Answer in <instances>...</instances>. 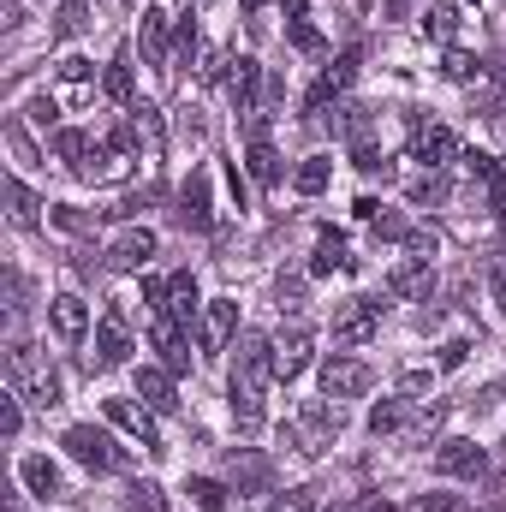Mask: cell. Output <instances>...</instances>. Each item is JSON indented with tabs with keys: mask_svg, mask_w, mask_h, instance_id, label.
Masks as SVG:
<instances>
[{
	"mask_svg": "<svg viewBox=\"0 0 506 512\" xmlns=\"http://www.w3.org/2000/svg\"><path fill=\"white\" fill-rule=\"evenodd\" d=\"M131 137H137V143H149V149L161 155V143H167V126H161V108H149V102H131Z\"/></svg>",
	"mask_w": 506,
	"mask_h": 512,
	"instance_id": "4316f807",
	"label": "cell"
},
{
	"mask_svg": "<svg viewBox=\"0 0 506 512\" xmlns=\"http://www.w3.org/2000/svg\"><path fill=\"white\" fill-rule=\"evenodd\" d=\"M340 399H304L298 411H292V423H286V441L304 453V459H316V453H328L334 447V435H340Z\"/></svg>",
	"mask_w": 506,
	"mask_h": 512,
	"instance_id": "7a4b0ae2",
	"label": "cell"
},
{
	"mask_svg": "<svg viewBox=\"0 0 506 512\" xmlns=\"http://www.w3.org/2000/svg\"><path fill=\"white\" fill-rule=\"evenodd\" d=\"M167 292H173V274H149V280H143V304H149L155 316L167 310Z\"/></svg>",
	"mask_w": 506,
	"mask_h": 512,
	"instance_id": "b9f144b4",
	"label": "cell"
},
{
	"mask_svg": "<svg viewBox=\"0 0 506 512\" xmlns=\"http://www.w3.org/2000/svg\"><path fill=\"white\" fill-rule=\"evenodd\" d=\"M459 6H477V0H459Z\"/></svg>",
	"mask_w": 506,
	"mask_h": 512,
	"instance_id": "be15d7a7",
	"label": "cell"
},
{
	"mask_svg": "<svg viewBox=\"0 0 506 512\" xmlns=\"http://www.w3.org/2000/svg\"><path fill=\"white\" fill-rule=\"evenodd\" d=\"M54 155H60V161H72V167L84 173V167H90V155H96V143H90L84 131H54Z\"/></svg>",
	"mask_w": 506,
	"mask_h": 512,
	"instance_id": "4dcf8cb0",
	"label": "cell"
},
{
	"mask_svg": "<svg viewBox=\"0 0 506 512\" xmlns=\"http://www.w3.org/2000/svg\"><path fill=\"white\" fill-rule=\"evenodd\" d=\"M245 6H256V0H245Z\"/></svg>",
	"mask_w": 506,
	"mask_h": 512,
	"instance_id": "003e7915",
	"label": "cell"
},
{
	"mask_svg": "<svg viewBox=\"0 0 506 512\" xmlns=\"http://www.w3.org/2000/svg\"><path fill=\"white\" fill-rule=\"evenodd\" d=\"M387 292H393V298H411V304H429V298H435V268L417 262V256H405V262H393Z\"/></svg>",
	"mask_w": 506,
	"mask_h": 512,
	"instance_id": "30bf717a",
	"label": "cell"
},
{
	"mask_svg": "<svg viewBox=\"0 0 506 512\" xmlns=\"http://www.w3.org/2000/svg\"><path fill=\"white\" fill-rule=\"evenodd\" d=\"M102 411H108V423H114V429H126L131 441H143L149 453H161V423H155V411H149V405H137V399H108Z\"/></svg>",
	"mask_w": 506,
	"mask_h": 512,
	"instance_id": "8992f818",
	"label": "cell"
},
{
	"mask_svg": "<svg viewBox=\"0 0 506 512\" xmlns=\"http://www.w3.org/2000/svg\"><path fill=\"white\" fill-rule=\"evenodd\" d=\"M137 48H143V60H149V66H167V12H161V6H143Z\"/></svg>",
	"mask_w": 506,
	"mask_h": 512,
	"instance_id": "44dd1931",
	"label": "cell"
},
{
	"mask_svg": "<svg viewBox=\"0 0 506 512\" xmlns=\"http://www.w3.org/2000/svg\"><path fill=\"white\" fill-rule=\"evenodd\" d=\"M233 334H239V304H233V298L203 304V322H197L203 352H227V346H233Z\"/></svg>",
	"mask_w": 506,
	"mask_h": 512,
	"instance_id": "ba28073f",
	"label": "cell"
},
{
	"mask_svg": "<svg viewBox=\"0 0 506 512\" xmlns=\"http://www.w3.org/2000/svg\"><path fill=\"white\" fill-rule=\"evenodd\" d=\"M256 78H262V66H256V60H233V78H227V90H233L239 114H256Z\"/></svg>",
	"mask_w": 506,
	"mask_h": 512,
	"instance_id": "83f0119b",
	"label": "cell"
},
{
	"mask_svg": "<svg viewBox=\"0 0 506 512\" xmlns=\"http://www.w3.org/2000/svg\"><path fill=\"white\" fill-rule=\"evenodd\" d=\"M102 90H108L114 102H131V54H114V60H108V78H102Z\"/></svg>",
	"mask_w": 506,
	"mask_h": 512,
	"instance_id": "836d02e7",
	"label": "cell"
},
{
	"mask_svg": "<svg viewBox=\"0 0 506 512\" xmlns=\"http://www.w3.org/2000/svg\"><path fill=\"white\" fill-rule=\"evenodd\" d=\"M370 364H358V358H328L322 364V399H358V393H370Z\"/></svg>",
	"mask_w": 506,
	"mask_h": 512,
	"instance_id": "52a82bcc",
	"label": "cell"
},
{
	"mask_svg": "<svg viewBox=\"0 0 506 512\" xmlns=\"http://www.w3.org/2000/svg\"><path fill=\"white\" fill-rule=\"evenodd\" d=\"M6 376H12V387H18L30 405H42V411H54V405H60V376L36 364V346H24V340H18V346L6 352Z\"/></svg>",
	"mask_w": 506,
	"mask_h": 512,
	"instance_id": "3957f363",
	"label": "cell"
},
{
	"mask_svg": "<svg viewBox=\"0 0 506 512\" xmlns=\"http://www.w3.org/2000/svg\"><path fill=\"white\" fill-rule=\"evenodd\" d=\"M149 256H155V233H149V227H126V233L108 245V268L131 274V268H143Z\"/></svg>",
	"mask_w": 506,
	"mask_h": 512,
	"instance_id": "9a60e30c",
	"label": "cell"
},
{
	"mask_svg": "<svg viewBox=\"0 0 506 512\" xmlns=\"http://www.w3.org/2000/svg\"><path fill=\"white\" fill-rule=\"evenodd\" d=\"M126 507L131 512H167V501H161L155 483H126Z\"/></svg>",
	"mask_w": 506,
	"mask_h": 512,
	"instance_id": "8d00e7d4",
	"label": "cell"
},
{
	"mask_svg": "<svg viewBox=\"0 0 506 512\" xmlns=\"http://www.w3.org/2000/svg\"><path fill=\"white\" fill-rule=\"evenodd\" d=\"M435 471H441V477H483V447L465 441V435H453V441H441Z\"/></svg>",
	"mask_w": 506,
	"mask_h": 512,
	"instance_id": "5bb4252c",
	"label": "cell"
},
{
	"mask_svg": "<svg viewBox=\"0 0 506 512\" xmlns=\"http://www.w3.org/2000/svg\"><path fill=\"white\" fill-rule=\"evenodd\" d=\"M48 322H54V334H60L66 346H78V340H84V328H90V310H84V298L60 292V298L48 304Z\"/></svg>",
	"mask_w": 506,
	"mask_h": 512,
	"instance_id": "ac0fdd59",
	"label": "cell"
},
{
	"mask_svg": "<svg viewBox=\"0 0 506 512\" xmlns=\"http://www.w3.org/2000/svg\"><path fill=\"white\" fill-rule=\"evenodd\" d=\"M161 316L179 322V328H191V316H203V298H197V280L191 274H173V292H167V310Z\"/></svg>",
	"mask_w": 506,
	"mask_h": 512,
	"instance_id": "7402d4cb",
	"label": "cell"
},
{
	"mask_svg": "<svg viewBox=\"0 0 506 512\" xmlns=\"http://www.w3.org/2000/svg\"><path fill=\"white\" fill-rule=\"evenodd\" d=\"M137 393H143V405L149 411H179V399H173V370H137Z\"/></svg>",
	"mask_w": 506,
	"mask_h": 512,
	"instance_id": "cb8c5ba5",
	"label": "cell"
},
{
	"mask_svg": "<svg viewBox=\"0 0 506 512\" xmlns=\"http://www.w3.org/2000/svg\"><path fill=\"white\" fill-rule=\"evenodd\" d=\"M6 512H30V507H24V501H18V495H6Z\"/></svg>",
	"mask_w": 506,
	"mask_h": 512,
	"instance_id": "94428289",
	"label": "cell"
},
{
	"mask_svg": "<svg viewBox=\"0 0 506 512\" xmlns=\"http://www.w3.org/2000/svg\"><path fill=\"white\" fill-rule=\"evenodd\" d=\"M352 72H358V48H352V54H340V60L316 78V90L304 96V108H310V114H322V108H328V96H340V90L352 84Z\"/></svg>",
	"mask_w": 506,
	"mask_h": 512,
	"instance_id": "e0dca14e",
	"label": "cell"
},
{
	"mask_svg": "<svg viewBox=\"0 0 506 512\" xmlns=\"http://www.w3.org/2000/svg\"><path fill=\"white\" fill-rule=\"evenodd\" d=\"M435 429H441V405H429V411H417V423H411V435H417V441H429Z\"/></svg>",
	"mask_w": 506,
	"mask_h": 512,
	"instance_id": "681fc988",
	"label": "cell"
},
{
	"mask_svg": "<svg viewBox=\"0 0 506 512\" xmlns=\"http://www.w3.org/2000/svg\"><path fill=\"white\" fill-rule=\"evenodd\" d=\"M18 399H24L18 387H6V393H0V435H6V441H18V429H24V411H18Z\"/></svg>",
	"mask_w": 506,
	"mask_h": 512,
	"instance_id": "d590c367",
	"label": "cell"
},
{
	"mask_svg": "<svg viewBox=\"0 0 506 512\" xmlns=\"http://www.w3.org/2000/svg\"><path fill=\"white\" fill-rule=\"evenodd\" d=\"M126 6H137V0H126Z\"/></svg>",
	"mask_w": 506,
	"mask_h": 512,
	"instance_id": "03108f58",
	"label": "cell"
},
{
	"mask_svg": "<svg viewBox=\"0 0 506 512\" xmlns=\"http://www.w3.org/2000/svg\"><path fill=\"white\" fill-rule=\"evenodd\" d=\"M489 298H495V310L506 316V256H489Z\"/></svg>",
	"mask_w": 506,
	"mask_h": 512,
	"instance_id": "f6af8a7d",
	"label": "cell"
},
{
	"mask_svg": "<svg viewBox=\"0 0 506 512\" xmlns=\"http://www.w3.org/2000/svg\"><path fill=\"white\" fill-rule=\"evenodd\" d=\"M54 114H60L54 96H36V102H30V120H36V126H54Z\"/></svg>",
	"mask_w": 506,
	"mask_h": 512,
	"instance_id": "db71d44e",
	"label": "cell"
},
{
	"mask_svg": "<svg viewBox=\"0 0 506 512\" xmlns=\"http://www.w3.org/2000/svg\"><path fill=\"white\" fill-rule=\"evenodd\" d=\"M292 42H298V48H310V54H316V48H322V36H316V30H310V24H304V18H292Z\"/></svg>",
	"mask_w": 506,
	"mask_h": 512,
	"instance_id": "f5cc1de1",
	"label": "cell"
},
{
	"mask_svg": "<svg viewBox=\"0 0 506 512\" xmlns=\"http://www.w3.org/2000/svg\"><path fill=\"white\" fill-rule=\"evenodd\" d=\"M370 429L376 435H399L405 429V399H381L376 411H370Z\"/></svg>",
	"mask_w": 506,
	"mask_h": 512,
	"instance_id": "e575fe53",
	"label": "cell"
},
{
	"mask_svg": "<svg viewBox=\"0 0 506 512\" xmlns=\"http://www.w3.org/2000/svg\"><path fill=\"white\" fill-rule=\"evenodd\" d=\"M310 352H316V334H310V328H286V334L274 340V376H280V382H298V376L310 370Z\"/></svg>",
	"mask_w": 506,
	"mask_h": 512,
	"instance_id": "9c48e42d",
	"label": "cell"
},
{
	"mask_svg": "<svg viewBox=\"0 0 506 512\" xmlns=\"http://www.w3.org/2000/svg\"><path fill=\"white\" fill-rule=\"evenodd\" d=\"M441 72H447L453 84H471V78H483V66H477L465 48H447V66H441Z\"/></svg>",
	"mask_w": 506,
	"mask_h": 512,
	"instance_id": "74e56055",
	"label": "cell"
},
{
	"mask_svg": "<svg viewBox=\"0 0 506 512\" xmlns=\"http://www.w3.org/2000/svg\"><path fill=\"white\" fill-rule=\"evenodd\" d=\"M435 387V370H405L399 376V393H429Z\"/></svg>",
	"mask_w": 506,
	"mask_h": 512,
	"instance_id": "f907efd6",
	"label": "cell"
},
{
	"mask_svg": "<svg viewBox=\"0 0 506 512\" xmlns=\"http://www.w3.org/2000/svg\"><path fill=\"white\" fill-rule=\"evenodd\" d=\"M411 161H423L429 173H441L447 161H459V137L447 126H423L417 137H411Z\"/></svg>",
	"mask_w": 506,
	"mask_h": 512,
	"instance_id": "7c38bea8",
	"label": "cell"
},
{
	"mask_svg": "<svg viewBox=\"0 0 506 512\" xmlns=\"http://www.w3.org/2000/svg\"><path fill=\"white\" fill-rule=\"evenodd\" d=\"M245 167H251V179H256V185H280V155H274V143H251Z\"/></svg>",
	"mask_w": 506,
	"mask_h": 512,
	"instance_id": "1f68e13d",
	"label": "cell"
},
{
	"mask_svg": "<svg viewBox=\"0 0 506 512\" xmlns=\"http://www.w3.org/2000/svg\"><path fill=\"white\" fill-rule=\"evenodd\" d=\"M90 30V6L84 0H66L60 12H54V42H72V36H84Z\"/></svg>",
	"mask_w": 506,
	"mask_h": 512,
	"instance_id": "f546056e",
	"label": "cell"
},
{
	"mask_svg": "<svg viewBox=\"0 0 506 512\" xmlns=\"http://www.w3.org/2000/svg\"><path fill=\"white\" fill-rule=\"evenodd\" d=\"M155 352H161V370H173V376L191 370V346H185L179 322H167V316H155Z\"/></svg>",
	"mask_w": 506,
	"mask_h": 512,
	"instance_id": "d6986e66",
	"label": "cell"
},
{
	"mask_svg": "<svg viewBox=\"0 0 506 512\" xmlns=\"http://www.w3.org/2000/svg\"><path fill=\"white\" fill-rule=\"evenodd\" d=\"M233 483H239V495H256V489L274 483V465H268L262 453H251V447H239V453H233Z\"/></svg>",
	"mask_w": 506,
	"mask_h": 512,
	"instance_id": "603a6c76",
	"label": "cell"
},
{
	"mask_svg": "<svg viewBox=\"0 0 506 512\" xmlns=\"http://www.w3.org/2000/svg\"><path fill=\"white\" fill-rule=\"evenodd\" d=\"M501 78H506V60H501Z\"/></svg>",
	"mask_w": 506,
	"mask_h": 512,
	"instance_id": "e7e4bbea",
	"label": "cell"
},
{
	"mask_svg": "<svg viewBox=\"0 0 506 512\" xmlns=\"http://www.w3.org/2000/svg\"><path fill=\"white\" fill-rule=\"evenodd\" d=\"M370 227H376V239H405V233H411V227H405V215H376Z\"/></svg>",
	"mask_w": 506,
	"mask_h": 512,
	"instance_id": "c3c4849f",
	"label": "cell"
},
{
	"mask_svg": "<svg viewBox=\"0 0 506 512\" xmlns=\"http://www.w3.org/2000/svg\"><path fill=\"white\" fill-rule=\"evenodd\" d=\"M24 298H30L24 274H18V268H6V310H12V316H24Z\"/></svg>",
	"mask_w": 506,
	"mask_h": 512,
	"instance_id": "bcb514c9",
	"label": "cell"
},
{
	"mask_svg": "<svg viewBox=\"0 0 506 512\" xmlns=\"http://www.w3.org/2000/svg\"><path fill=\"white\" fill-rule=\"evenodd\" d=\"M185 495H191V507H203V512L227 507V489H221L215 477H191V483H185Z\"/></svg>",
	"mask_w": 506,
	"mask_h": 512,
	"instance_id": "d6a6232c",
	"label": "cell"
},
{
	"mask_svg": "<svg viewBox=\"0 0 506 512\" xmlns=\"http://www.w3.org/2000/svg\"><path fill=\"white\" fill-rule=\"evenodd\" d=\"M280 310H304V280H280Z\"/></svg>",
	"mask_w": 506,
	"mask_h": 512,
	"instance_id": "816d5d0a",
	"label": "cell"
},
{
	"mask_svg": "<svg viewBox=\"0 0 506 512\" xmlns=\"http://www.w3.org/2000/svg\"><path fill=\"white\" fill-rule=\"evenodd\" d=\"M54 72H60V84H66V108H90V96H96V66H90L84 54H66Z\"/></svg>",
	"mask_w": 506,
	"mask_h": 512,
	"instance_id": "2e32d148",
	"label": "cell"
},
{
	"mask_svg": "<svg viewBox=\"0 0 506 512\" xmlns=\"http://www.w3.org/2000/svg\"><path fill=\"white\" fill-rule=\"evenodd\" d=\"M465 352H471L465 340H447V346H441V370H459V364H465Z\"/></svg>",
	"mask_w": 506,
	"mask_h": 512,
	"instance_id": "11a10c76",
	"label": "cell"
},
{
	"mask_svg": "<svg viewBox=\"0 0 506 512\" xmlns=\"http://www.w3.org/2000/svg\"><path fill=\"white\" fill-rule=\"evenodd\" d=\"M280 6H286V12H292V18H304V0H280Z\"/></svg>",
	"mask_w": 506,
	"mask_h": 512,
	"instance_id": "91938a15",
	"label": "cell"
},
{
	"mask_svg": "<svg viewBox=\"0 0 506 512\" xmlns=\"http://www.w3.org/2000/svg\"><path fill=\"white\" fill-rule=\"evenodd\" d=\"M179 221L191 233H209L215 227V203H209V173H191L185 191H179Z\"/></svg>",
	"mask_w": 506,
	"mask_h": 512,
	"instance_id": "4fadbf2b",
	"label": "cell"
},
{
	"mask_svg": "<svg viewBox=\"0 0 506 512\" xmlns=\"http://www.w3.org/2000/svg\"><path fill=\"white\" fill-rule=\"evenodd\" d=\"M60 447H66L84 471H120V447H114V435L96 429V423H72V429L60 435Z\"/></svg>",
	"mask_w": 506,
	"mask_h": 512,
	"instance_id": "277c9868",
	"label": "cell"
},
{
	"mask_svg": "<svg viewBox=\"0 0 506 512\" xmlns=\"http://www.w3.org/2000/svg\"><path fill=\"white\" fill-rule=\"evenodd\" d=\"M179 48H185V54H197V18H191V12L179 18Z\"/></svg>",
	"mask_w": 506,
	"mask_h": 512,
	"instance_id": "9f6ffc18",
	"label": "cell"
},
{
	"mask_svg": "<svg viewBox=\"0 0 506 512\" xmlns=\"http://www.w3.org/2000/svg\"><path fill=\"white\" fill-rule=\"evenodd\" d=\"M411 6H417V0H387V18H405Z\"/></svg>",
	"mask_w": 506,
	"mask_h": 512,
	"instance_id": "6f0895ef",
	"label": "cell"
},
{
	"mask_svg": "<svg viewBox=\"0 0 506 512\" xmlns=\"http://www.w3.org/2000/svg\"><path fill=\"white\" fill-rule=\"evenodd\" d=\"M376 334H381V304L376 298H346L340 316H334V346L358 352V346H370Z\"/></svg>",
	"mask_w": 506,
	"mask_h": 512,
	"instance_id": "5b68a950",
	"label": "cell"
},
{
	"mask_svg": "<svg viewBox=\"0 0 506 512\" xmlns=\"http://www.w3.org/2000/svg\"><path fill=\"white\" fill-rule=\"evenodd\" d=\"M358 512H393V507H387L381 495H370V501H358Z\"/></svg>",
	"mask_w": 506,
	"mask_h": 512,
	"instance_id": "680465c9",
	"label": "cell"
},
{
	"mask_svg": "<svg viewBox=\"0 0 506 512\" xmlns=\"http://www.w3.org/2000/svg\"><path fill=\"white\" fill-rule=\"evenodd\" d=\"M197 78H203V84H221V78H233V60H227V54H215V48H203Z\"/></svg>",
	"mask_w": 506,
	"mask_h": 512,
	"instance_id": "60d3db41",
	"label": "cell"
},
{
	"mask_svg": "<svg viewBox=\"0 0 506 512\" xmlns=\"http://www.w3.org/2000/svg\"><path fill=\"white\" fill-rule=\"evenodd\" d=\"M328 512H358V507H328Z\"/></svg>",
	"mask_w": 506,
	"mask_h": 512,
	"instance_id": "6125c7cd",
	"label": "cell"
},
{
	"mask_svg": "<svg viewBox=\"0 0 506 512\" xmlns=\"http://www.w3.org/2000/svg\"><path fill=\"white\" fill-rule=\"evenodd\" d=\"M405 251L417 256V262H435V251H441V239H435L429 227H411V233H405Z\"/></svg>",
	"mask_w": 506,
	"mask_h": 512,
	"instance_id": "f35d334b",
	"label": "cell"
},
{
	"mask_svg": "<svg viewBox=\"0 0 506 512\" xmlns=\"http://www.w3.org/2000/svg\"><path fill=\"white\" fill-rule=\"evenodd\" d=\"M48 221L66 227V233H90V215H78V209H48Z\"/></svg>",
	"mask_w": 506,
	"mask_h": 512,
	"instance_id": "7dc6e473",
	"label": "cell"
},
{
	"mask_svg": "<svg viewBox=\"0 0 506 512\" xmlns=\"http://www.w3.org/2000/svg\"><path fill=\"white\" fill-rule=\"evenodd\" d=\"M423 30H429L435 42H447V36H453V6H447V0H441V6H429V12H423Z\"/></svg>",
	"mask_w": 506,
	"mask_h": 512,
	"instance_id": "ab89813d",
	"label": "cell"
},
{
	"mask_svg": "<svg viewBox=\"0 0 506 512\" xmlns=\"http://www.w3.org/2000/svg\"><path fill=\"white\" fill-rule=\"evenodd\" d=\"M268 512H316V489H286Z\"/></svg>",
	"mask_w": 506,
	"mask_h": 512,
	"instance_id": "7bdbcfd3",
	"label": "cell"
},
{
	"mask_svg": "<svg viewBox=\"0 0 506 512\" xmlns=\"http://www.w3.org/2000/svg\"><path fill=\"white\" fill-rule=\"evenodd\" d=\"M131 358V334H126V310L114 304L108 316H102V328H96V364L102 370H120Z\"/></svg>",
	"mask_w": 506,
	"mask_h": 512,
	"instance_id": "8fae6325",
	"label": "cell"
},
{
	"mask_svg": "<svg viewBox=\"0 0 506 512\" xmlns=\"http://www.w3.org/2000/svg\"><path fill=\"white\" fill-rule=\"evenodd\" d=\"M328 179H334V161H322V155L298 161V173H292V185H298L304 197H322V191H328Z\"/></svg>",
	"mask_w": 506,
	"mask_h": 512,
	"instance_id": "f1b7e54d",
	"label": "cell"
},
{
	"mask_svg": "<svg viewBox=\"0 0 506 512\" xmlns=\"http://www.w3.org/2000/svg\"><path fill=\"white\" fill-rule=\"evenodd\" d=\"M352 256H346V239L340 233H322L316 239V256H310V274H346Z\"/></svg>",
	"mask_w": 506,
	"mask_h": 512,
	"instance_id": "d4e9b609",
	"label": "cell"
},
{
	"mask_svg": "<svg viewBox=\"0 0 506 512\" xmlns=\"http://www.w3.org/2000/svg\"><path fill=\"white\" fill-rule=\"evenodd\" d=\"M411 512H465V501H459V495H441V489H435V495H417V501H411Z\"/></svg>",
	"mask_w": 506,
	"mask_h": 512,
	"instance_id": "ee69618b",
	"label": "cell"
},
{
	"mask_svg": "<svg viewBox=\"0 0 506 512\" xmlns=\"http://www.w3.org/2000/svg\"><path fill=\"white\" fill-rule=\"evenodd\" d=\"M18 483H24L36 501H60V471H54V459H42V453L18 459Z\"/></svg>",
	"mask_w": 506,
	"mask_h": 512,
	"instance_id": "ffe728a7",
	"label": "cell"
},
{
	"mask_svg": "<svg viewBox=\"0 0 506 512\" xmlns=\"http://www.w3.org/2000/svg\"><path fill=\"white\" fill-rule=\"evenodd\" d=\"M274 382V340H262V334H245L239 340V358H233V417H239V429L251 435L262 429V393Z\"/></svg>",
	"mask_w": 506,
	"mask_h": 512,
	"instance_id": "6da1fadb",
	"label": "cell"
},
{
	"mask_svg": "<svg viewBox=\"0 0 506 512\" xmlns=\"http://www.w3.org/2000/svg\"><path fill=\"white\" fill-rule=\"evenodd\" d=\"M6 203H12V227L30 233V227L42 221V203H36V191H30L24 179H6Z\"/></svg>",
	"mask_w": 506,
	"mask_h": 512,
	"instance_id": "484cf974",
	"label": "cell"
}]
</instances>
